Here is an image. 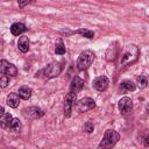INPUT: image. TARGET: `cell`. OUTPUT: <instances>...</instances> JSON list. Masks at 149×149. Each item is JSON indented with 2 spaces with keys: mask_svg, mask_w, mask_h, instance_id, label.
I'll return each instance as SVG.
<instances>
[{
  "mask_svg": "<svg viewBox=\"0 0 149 149\" xmlns=\"http://www.w3.org/2000/svg\"><path fill=\"white\" fill-rule=\"evenodd\" d=\"M139 55H140V50L135 44L126 45L123 51L121 52V56H120L119 69L123 68V66H127V65H130L134 62H136L137 58H139Z\"/></svg>",
  "mask_w": 149,
  "mask_h": 149,
  "instance_id": "cell-1",
  "label": "cell"
},
{
  "mask_svg": "<svg viewBox=\"0 0 149 149\" xmlns=\"http://www.w3.org/2000/svg\"><path fill=\"white\" fill-rule=\"evenodd\" d=\"M119 139H120V135H119L118 132H115L113 129H107L105 132L104 137L100 141L98 148L99 149H112L116 144V142L119 141Z\"/></svg>",
  "mask_w": 149,
  "mask_h": 149,
  "instance_id": "cell-2",
  "label": "cell"
},
{
  "mask_svg": "<svg viewBox=\"0 0 149 149\" xmlns=\"http://www.w3.org/2000/svg\"><path fill=\"white\" fill-rule=\"evenodd\" d=\"M93 61H94V52L92 50H84L77 59V68L79 70H86L92 65Z\"/></svg>",
  "mask_w": 149,
  "mask_h": 149,
  "instance_id": "cell-3",
  "label": "cell"
},
{
  "mask_svg": "<svg viewBox=\"0 0 149 149\" xmlns=\"http://www.w3.org/2000/svg\"><path fill=\"white\" fill-rule=\"evenodd\" d=\"M61 71H62L61 64H59L58 62H51V63H49L42 71H40L38 73H36V77L40 76V74H43L44 78L50 79V78H55V77L59 76Z\"/></svg>",
  "mask_w": 149,
  "mask_h": 149,
  "instance_id": "cell-4",
  "label": "cell"
},
{
  "mask_svg": "<svg viewBox=\"0 0 149 149\" xmlns=\"http://www.w3.org/2000/svg\"><path fill=\"white\" fill-rule=\"evenodd\" d=\"M95 107V101L92 99V98H88V97H85V98H81L79 99L76 105H74V108L77 109V112L79 113H84V112H87V111H91Z\"/></svg>",
  "mask_w": 149,
  "mask_h": 149,
  "instance_id": "cell-5",
  "label": "cell"
},
{
  "mask_svg": "<svg viewBox=\"0 0 149 149\" xmlns=\"http://www.w3.org/2000/svg\"><path fill=\"white\" fill-rule=\"evenodd\" d=\"M0 64H1L0 65V72H1V74H6L8 77H15L17 74V69L12 63L2 59Z\"/></svg>",
  "mask_w": 149,
  "mask_h": 149,
  "instance_id": "cell-6",
  "label": "cell"
},
{
  "mask_svg": "<svg viewBox=\"0 0 149 149\" xmlns=\"http://www.w3.org/2000/svg\"><path fill=\"white\" fill-rule=\"evenodd\" d=\"M76 93H72V92H69L66 95H65V100H64V115L65 118H69L71 115V109H72V106H74L76 104Z\"/></svg>",
  "mask_w": 149,
  "mask_h": 149,
  "instance_id": "cell-7",
  "label": "cell"
},
{
  "mask_svg": "<svg viewBox=\"0 0 149 149\" xmlns=\"http://www.w3.org/2000/svg\"><path fill=\"white\" fill-rule=\"evenodd\" d=\"M118 108H119L121 114H123V115L129 114L132 112V109H133V101H132V99L128 98V97L121 98L119 100V102H118Z\"/></svg>",
  "mask_w": 149,
  "mask_h": 149,
  "instance_id": "cell-8",
  "label": "cell"
},
{
  "mask_svg": "<svg viewBox=\"0 0 149 149\" xmlns=\"http://www.w3.org/2000/svg\"><path fill=\"white\" fill-rule=\"evenodd\" d=\"M109 85V79L106 76H99L93 80V87L99 91V92H104L107 90Z\"/></svg>",
  "mask_w": 149,
  "mask_h": 149,
  "instance_id": "cell-9",
  "label": "cell"
},
{
  "mask_svg": "<svg viewBox=\"0 0 149 149\" xmlns=\"http://www.w3.org/2000/svg\"><path fill=\"white\" fill-rule=\"evenodd\" d=\"M24 115L28 116L29 119H33V120H36V119H40L44 115V112L40 108V107H36V106H30V107H27L24 108Z\"/></svg>",
  "mask_w": 149,
  "mask_h": 149,
  "instance_id": "cell-10",
  "label": "cell"
},
{
  "mask_svg": "<svg viewBox=\"0 0 149 149\" xmlns=\"http://www.w3.org/2000/svg\"><path fill=\"white\" fill-rule=\"evenodd\" d=\"M83 87H84V80H83L80 77L74 76V77L72 78L71 84H70V92L77 94V92H79Z\"/></svg>",
  "mask_w": 149,
  "mask_h": 149,
  "instance_id": "cell-11",
  "label": "cell"
},
{
  "mask_svg": "<svg viewBox=\"0 0 149 149\" xmlns=\"http://www.w3.org/2000/svg\"><path fill=\"white\" fill-rule=\"evenodd\" d=\"M20 97H19V94L17 93H9L8 95H7V99H6V102H7V105L9 106V107H12V108H16L17 106H19V104H20Z\"/></svg>",
  "mask_w": 149,
  "mask_h": 149,
  "instance_id": "cell-12",
  "label": "cell"
},
{
  "mask_svg": "<svg viewBox=\"0 0 149 149\" xmlns=\"http://www.w3.org/2000/svg\"><path fill=\"white\" fill-rule=\"evenodd\" d=\"M27 30L26 26L23 23H20V22H15L10 26V33L14 35V36H19L21 35L22 33H24Z\"/></svg>",
  "mask_w": 149,
  "mask_h": 149,
  "instance_id": "cell-13",
  "label": "cell"
},
{
  "mask_svg": "<svg viewBox=\"0 0 149 149\" xmlns=\"http://www.w3.org/2000/svg\"><path fill=\"white\" fill-rule=\"evenodd\" d=\"M17 48L21 52H27L29 50V38L27 36H21L17 41Z\"/></svg>",
  "mask_w": 149,
  "mask_h": 149,
  "instance_id": "cell-14",
  "label": "cell"
},
{
  "mask_svg": "<svg viewBox=\"0 0 149 149\" xmlns=\"http://www.w3.org/2000/svg\"><path fill=\"white\" fill-rule=\"evenodd\" d=\"M17 94H19V97H20L21 99L28 100V99L31 97V94H33V90H31L29 86H21V87L19 88Z\"/></svg>",
  "mask_w": 149,
  "mask_h": 149,
  "instance_id": "cell-15",
  "label": "cell"
},
{
  "mask_svg": "<svg viewBox=\"0 0 149 149\" xmlns=\"http://www.w3.org/2000/svg\"><path fill=\"white\" fill-rule=\"evenodd\" d=\"M136 85L132 80H123L120 84V90L121 92H128V91H135Z\"/></svg>",
  "mask_w": 149,
  "mask_h": 149,
  "instance_id": "cell-16",
  "label": "cell"
},
{
  "mask_svg": "<svg viewBox=\"0 0 149 149\" xmlns=\"http://www.w3.org/2000/svg\"><path fill=\"white\" fill-rule=\"evenodd\" d=\"M12 120H13L12 115H10L9 113H5L3 115H1V119H0V121H1V127H2V128H7V127L9 128Z\"/></svg>",
  "mask_w": 149,
  "mask_h": 149,
  "instance_id": "cell-17",
  "label": "cell"
},
{
  "mask_svg": "<svg viewBox=\"0 0 149 149\" xmlns=\"http://www.w3.org/2000/svg\"><path fill=\"white\" fill-rule=\"evenodd\" d=\"M115 56H116V47H114V44H111L106 52V59L108 62H111L115 58Z\"/></svg>",
  "mask_w": 149,
  "mask_h": 149,
  "instance_id": "cell-18",
  "label": "cell"
},
{
  "mask_svg": "<svg viewBox=\"0 0 149 149\" xmlns=\"http://www.w3.org/2000/svg\"><path fill=\"white\" fill-rule=\"evenodd\" d=\"M9 129L12 132H20L21 129V122L17 118H13L12 122H10V126H9Z\"/></svg>",
  "mask_w": 149,
  "mask_h": 149,
  "instance_id": "cell-19",
  "label": "cell"
},
{
  "mask_svg": "<svg viewBox=\"0 0 149 149\" xmlns=\"http://www.w3.org/2000/svg\"><path fill=\"white\" fill-rule=\"evenodd\" d=\"M76 34H80L81 36H84L86 38H90V40H92L94 37V33L92 30H88V29H79V30L76 31Z\"/></svg>",
  "mask_w": 149,
  "mask_h": 149,
  "instance_id": "cell-20",
  "label": "cell"
},
{
  "mask_svg": "<svg viewBox=\"0 0 149 149\" xmlns=\"http://www.w3.org/2000/svg\"><path fill=\"white\" fill-rule=\"evenodd\" d=\"M147 85H148V78H147V76H144V74L139 76L137 77V86L140 88H144V87H147Z\"/></svg>",
  "mask_w": 149,
  "mask_h": 149,
  "instance_id": "cell-21",
  "label": "cell"
},
{
  "mask_svg": "<svg viewBox=\"0 0 149 149\" xmlns=\"http://www.w3.org/2000/svg\"><path fill=\"white\" fill-rule=\"evenodd\" d=\"M65 45L63 44V42L59 40L58 41V43L56 44V48H55V52L57 54V55H64L65 54Z\"/></svg>",
  "mask_w": 149,
  "mask_h": 149,
  "instance_id": "cell-22",
  "label": "cell"
},
{
  "mask_svg": "<svg viewBox=\"0 0 149 149\" xmlns=\"http://www.w3.org/2000/svg\"><path fill=\"white\" fill-rule=\"evenodd\" d=\"M8 84H9V77L6 76V74H2L1 78H0V85H1V87L5 88Z\"/></svg>",
  "mask_w": 149,
  "mask_h": 149,
  "instance_id": "cell-23",
  "label": "cell"
},
{
  "mask_svg": "<svg viewBox=\"0 0 149 149\" xmlns=\"http://www.w3.org/2000/svg\"><path fill=\"white\" fill-rule=\"evenodd\" d=\"M93 129H94V126H93V123H92V122L87 121V122L84 125V130H85L86 133H92V132H93Z\"/></svg>",
  "mask_w": 149,
  "mask_h": 149,
  "instance_id": "cell-24",
  "label": "cell"
},
{
  "mask_svg": "<svg viewBox=\"0 0 149 149\" xmlns=\"http://www.w3.org/2000/svg\"><path fill=\"white\" fill-rule=\"evenodd\" d=\"M17 3H19V7L23 8V7L26 6V5H28V3H29V1H19Z\"/></svg>",
  "mask_w": 149,
  "mask_h": 149,
  "instance_id": "cell-25",
  "label": "cell"
},
{
  "mask_svg": "<svg viewBox=\"0 0 149 149\" xmlns=\"http://www.w3.org/2000/svg\"><path fill=\"white\" fill-rule=\"evenodd\" d=\"M144 146H147V147H149V135L146 137V140H144Z\"/></svg>",
  "mask_w": 149,
  "mask_h": 149,
  "instance_id": "cell-26",
  "label": "cell"
}]
</instances>
